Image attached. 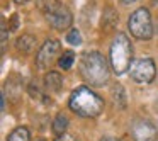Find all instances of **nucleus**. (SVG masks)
Segmentation results:
<instances>
[{"mask_svg":"<svg viewBox=\"0 0 158 141\" xmlns=\"http://www.w3.org/2000/svg\"><path fill=\"white\" fill-rule=\"evenodd\" d=\"M78 68L82 78L92 87H102L109 82V63L99 51L83 53Z\"/></svg>","mask_w":158,"mask_h":141,"instance_id":"nucleus-1","label":"nucleus"},{"mask_svg":"<svg viewBox=\"0 0 158 141\" xmlns=\"http://www.w3.org/2000/svg\"><path fill=\"white\" fill-rule=\"evenodd\" d=\"M68 106L72 109V112H75L80 117H97L104 110V100L94 90L82 85L77 87L72 92Z\"/></svg>","mask_w":158,"mask_h":141,"instance_id":"nucleus-2","label":"nucleus"},{"mask_svg":"<svg viewBox=\"0 0 158 141\" xmlns=\"http://www.w3.org/2000/svg\"><path fill=\"white\" fill-rule=\"evenodd\" d=\"M109 65L117 75H124L129 72L133 65V44L129 38L123 32H117L114 36L109 48Z\"/></svg>","mask_w":158,"mask_h":141,"instance_id":"nucleus-3","label":"nucleus"},{"mask_svg":"<svg viewBox=\"0 0 158 141\" xmlns=\"http://www.w3.org/2000/svg\"><path fill=\"white\" fill-rule=\"evenodd\" d=\"M38 5L44 14L48 24L56 31H66L73 22V15L60 0H38Z\"/></svg>","mask_w":158,"mask_h":141,"instance_id":"nucleus-4","label":"nucleus"},{"mask_svg":"<svg viewBox=\"0 0 158 141\" xmlns=\"http://www.w3.org/2000/svg\"><path fill=\"white\" fill-rule=\"evenodd\" d=\"M127 29L131 36L141 41H148L153 38V22H151L150 10L144 7L136 9L127 19Z\"/></svg>","mask_w":158,"mask_h":141,"instance_id":"nucleus-5","label":"nucleus"},{"mask_svg":"<svg viewBox=\"0 0 158 141\" xmlns=\"http://www.w3.org/2000/svg\"><path fill=\"white\" fill-rule=\"evenodd\" d=\"M129 75L138 83H151L156 77V66L151 58H141L133 61L129 68Z\"/></svg>","mask_w":158,"mask_h":141,"instance_id":"nucleus-6","label":"nucleus"},{"mask_svg":"<svg viewBox=\"0 0 158 141\" xmlns=\"http://www.w3.org/2000/svg\"><path fill=\"white\" fill-rule=\"evenodd\" d=\"M60 49H61L60 41H56V39H48V41L38 49V53H36V65H38V68H41V70L49 68V66L56 61V58H58Z\"/></svg>","mask_w":158,"mask_h":141,"instance_id":"nucleus-7","label":"nucleus"},{"mask_svg":"<svg viewBox=\"0 0 158 141\" xmlns=\"http://www.w3.org/2000/svg\"><path fill=\"white\" fill-rule=\"evenodd\" d=\"M131 134L134 141H156L158 139V131L150 121L136 119L131 126Z\"/></svg>","mask_w":158,"mask_h":141,"instance_id":"nucleus-8","label":"nucleus"},{"mask_svg":"<svg viewBox=\"0 0 158 141\" xmlns=\"http://www.w3.org/2000/svg\"><path fill=\"white\" fill-rule=\"evenodd\" d=\"M44 85H46V90H49V92H60V90H61V87H63V77L60 75L58 72L46 73Z\"/></svg>","mask_w":158,"mask_h":141,"instance_id":"nucleus-9","label":"nucleus"},{"mask_svg":"<svg viewBox=\"0 0 158 141\" xmlns=\"http://www.w3.org/2000/svg\"><path fill=\"white\" fill-rule=\"evenodd\" d=\"M15 46H17L19 51H24V53H31L32 49L36 48V38L32 34H24L15 41Z\"/></svg>","mask_w":158,"mask_h":141,"instance_id":"nucleus-10","label":"nucleus"},{"mask_svg":"<svg viewBox=\"0 0 158 141\" xmlns=\"http://www.w3.org/2000/svg\"><path fill=\"white\" fill-rule=\"evenodd\" d=\"M68 117L65 116V114H58V116L55 117V121H53V133L56 134V136H61V134L66 133V129H68Z\"/></svg>","mask_w":158,"mask_h":141,"instance_id":"nucleus-11","label":"nucleus"},{"mask_svg":"<svg viewBox=\"0 0 158 141\" xmlns=\"http://www.w3.org/2000/svg\"><path fill=\"white\" fill-rule=\"evenodd\" d=\"M7 141H31V133L27 127H15L10 134H9Z\"/></svg>","mask_w":158,"mask_h":141,"instance_id":"nucleus-12","label":"nucleus"},{"mask_svg":"<svg viewBox=\"0 0 158 141\" xmlns=\"http://www.w3.org/2000/svg\"><path fill=\"white\" fill-rule=\"evenodd\" d=\"M73 63H75V53H73L72 49L63 51V55L58 58V66L61 70H70L73 66Z\"/></svg>","mask_w":158,"mask_h":141,"instance_id":"nucleus-13","label":"nucleus"},{"mask_svg":"<svg viewBox=\"0 0 158 141\" xmlns=\"http://www.w3.org/2000/svg\"><path fill=\"white\" fill-rule=\"evenodd\" d=\"M66 43L72 46H80L82 44V34H80L78 29H70L68 34H66Z\"/></svg>","mask_w":158,"mask_h":141,"instance_id":"nucleus-14","label":"nucleus"},{"mask_svg":"<svg viewBox=\"0 0 158 141\" xmlns=\"http://www.w3.org/2000/svg\"><path fill=\"white\" fill-rule=\"evenodd\" d=\"M29 93H31L32 99H38V100H41V102H44V104H51V99H48V97H46L44 93L38 89V87L29 85Z\"/></svg>","mask_w":158,"mask_h":141,"instance_id":"nucleus-15","label":"nucleus"},{"mask_svg":"<svg viewBox=\"0 0 158 141\" xmlns=\"http://www.w3.org/2000/svg\"><path fill=\"white\" fill-rule=\"evenodd\" d=\"M116 22H117V15L114 14L112 17H109V7H107V10L102 15V27L106 26V29H112L116 26Z\"/></svg>","mask_w":158,"mask_h":141,"instance_id":"nucleus-16","label":"nucleus"},{"mask_svg":"<svg viewBox=\"0 0 158 141\" xmlns=\"http://www.w3.org/2000/svg\"><path fill=\"white\" fill-rule=\"evenodd\" d=\"M114 99L117 100V104H119L121 107L126 106V99H124V90L121 85H116L114 87Z\"/></svg>","mask_w":158,"mask_h":141,"instance_id":"nucleus-17","label":"nucleus"},{"mask_svg":"<svg viewBox=\"0 0 158 141\" xmlns=\"http://www.w3.org/2000/svg\"><path fill=\"white\" fill-rule=\"evenodd\" d=\"M55 141H77V139L70 133H65V134H61V136H56Z\"/></svg>","mask_w":158,"mask_h":141,"instance_id":"nucleus-18","label":"nucleus"},{"mask_svg":"<svg viewBox=\"0 0 158 141\" xmlns=\"http://www.w3.org/2000/svg\"><path fill=\"white\" fill-rule=\"evenodd\" d=\"M100 141H121V139H117V138H112V136H106V138H102Z\"/></svg>","mask_w":158,"mask_h":141,"instance_id":"nucleus-19","label":"nucleus"},{"mask_svg":"<svg viewBox=\"0 0 158 141\" xmlns=\"http://www.w3.org/2000/svg\"><path fill=\"white\" fill-rule=\"evenodd\" d=\"M15 4H19V5H22V4H27L29 0H14Z\"/></svg>","mask_w":158,"mask_h":141,"instance_id":"nucleus-20","label":"nucleus"},{"mask_svg":"<svg viewBox=\"0 0 158 141\" xmlns=\"http://www.w3.org/2000/svg\"><path fill=\"white\" fill-rule=\"evenodd\" d=\"M5 109V93H2V110Z\"/></svg>","mask_w":158,"mask_h":141,"instance_id":"nucleus-21","label":"nucleus"},{"mask_svg":"<svg viewBox=\"0 0 158 141\" xmlns=\"http://www.w3.org/2000/svg\"><path fill=\"white\" fill-rule=\"evenodd\" d=\"M123 2H126V4H129V2H136V0H123Z\"/></svg>","mask_w":158,"mask_h":141,"instance_id":"nucleus-22","label":"nucleus"},{"mask_svg":"<svg viewBox=\"0 0 158 141\" xmlns=\"http://www.w3.org/2000/svg\"><path fill=\"white\" fill-rule=\"evenodd\" d=\"M38 141H46V139H38Z\"/></svg>","mask_w":158,"mask_h":141,"instance_id":"nucleus-23","label":"nucleus"}]
</instances>
